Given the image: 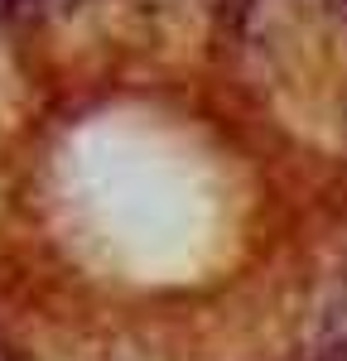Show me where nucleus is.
<instances>
[{
	"label": "nucleus",
	"instance_id": "1",
	"mask_svg": "<svg viewBox=\"0 0 347 361\" xmlns=\"http://www.w3.org/2000/svg\"><path fill=\"white\" fill-rule=\"evenodd\" d=\"M83 0H0V20H49V15H68Z\"/></svg>",
	"mask_w": 347,
	"mask_h": 361
},
{
	"label": "nucleus",
	"instance_id": "2",
	"mask_svg": "<svg viewBox=\"0 0 347 361\" xmlns=\"http://www.w3.org/2000/svg\"><path fill=\"white\" fill-rule=\"evenodd\" d=\"M323 347L333 361H347V289L338 294V304L323 313Z\"/></svg>",
	"mask_w": 347,
	"mask_h": 361
},
{
	"label": "nucleus",
	"instance_id": "3",
	"mask_svg": "<svg viewBox=\"0 0 347 361\" xmlns=\"http://www.w3.org/2000/svg\"><path fill=\"white\" fill-rule=\"evenodd\" d=\"M0 361H15V357H10V347H5V342H0Z\"/></svg>",
	"mask_w": 347,
	"mask_h": 361
},
{
	"label": "nucleus",
	"instance_id": "4",
	"mask_svg": "<svg viewBox=\"0 0 347 361\" xmlns=\"http://www.w3.org/2000/svg\"><path fill=\"white\" fill-rule=\"evenodd\" d=\"M338 10H343V15H347V0H338Z\"/></svg>",
	"mask_w": 347,
	"mask_h": 361
}]
</instances>
